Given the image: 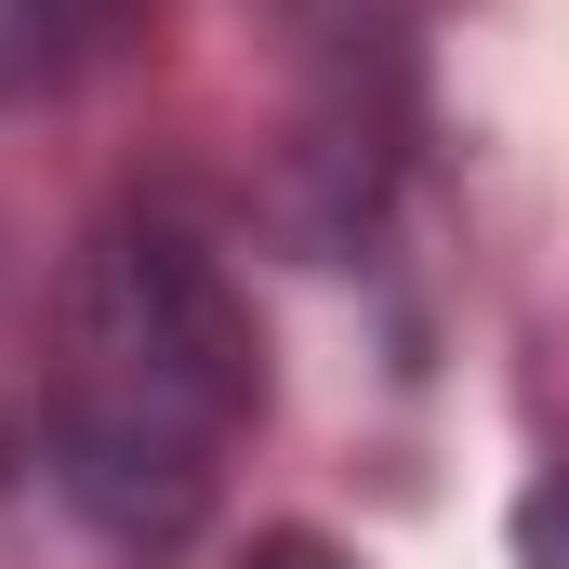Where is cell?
<instances>
[{"mask_svg": "<svg viewBox=\"0 0 569 569\" xmlns=\"http://www.w3.org/2000/svg\"><path fill=\"white\" fill-rule=\"evenodd\" d=\"M266 411V331L226 279V252L186 212H107L67 291H53V358H40V450L159 557L212 517L239 437Z\"/></svg>", "mask_w": 569, "mask_h": 569, "instance_id": "cell-1", "label": "cell"}, {"mask_svg": "<svg viewBox=\"0 0 569 569\" xmlns=\"http://www.w3.org/2000/svg\"><path fill=\"white\" fill-rule=\"evenodd\" d=\"M107 27H120V0H0V120L67 93L107 53Z\"/></svg>", "mask_w": 569, "mask_h": 569, "instance_id": "cell-3", "label": "cell"}, {"mask_svg": "<svg viewBox=\"0 0 569 569\" xmlns=\"http://www.w3.org/2000/svg\"><path fill=\"white\" fill-rule=\"evenodd\" d=\"M252 569H358V557H345V543H318V530H266Z\"/></svg>", "mask_w": 569, "mask_h": 569, "instance_id": "cell-4", "label": "cell"}, {"mask_svg": "<svg viewBox=\"0 0 569 569\" xmlns=\"http://www.w3.org/2000/svg\"><path fill=\"white\" fill-rule=\"evenodd\" d=\"M530 569H569V490L530 503Z\"/></svg>", "mask_w": 569, "mask_h": 569, "instance_id": "cell-5", "label": "cell"}, {"mask_svg": "<svg viewBox=\"0 0 569 569\" xmlns=\"http://www.w3.org/2000/svg\"><path fill=\"white\" fill-rule=\"evenodd\" d=\"M0 569H159L146 530H120L40 437L0 450Z\"/></svg>", "mask_w": 569, "mask_h": 569, "instance_id": "cell-2", "label": "cell"}]
</instances>
